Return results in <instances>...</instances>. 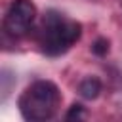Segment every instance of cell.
<instances>
[{
	"mask_svg": "<svg viewBox=\"0 0 122 122\" xmlns=\"http://www.w3.org/2000/svg\"><path fill=\"white\" fill-rule=\"evenodd\" d=\"M82 34V25L55 10L44 13L40 30H38V44L46 55H61L65 53L74 42H78Z\"/></svg>",
	"mask_w": 122,
	"mask_h": 122,
	"instance_id": "1",
	"label": "cell"
},
{
	"mask_svg": "<svg viewBox=\"0 0 122 122\" xmlns=\"http://www.w3.org/2000/svg\"><path fill=\"white\" fill-rule=\"evenodd\" d=\"M61 103V93L57 86L50 80L32 82L19 97V111L25 120L42 122L51 118Z\"/></svg>",
	"mask_w": 122,
	"mask_h": 122,
	"instance_id": "2",
	"label": "cell"
},
{
	"mask_svg": "<svg viewBox=\"0 0 122 122\" xmlns=\"http://www.w3.org/2000/svg\"><path fill=\"white\" fill-rule=\"evenodd\" d=\"M34 19H36V6L30 0H13L4 17V30L10 36L19 38L30 30Z\"/></svg>",
	"mask_w": 122,
	"mask_h": 122,
	"instance_id": "3",
	"label": "cell"
},
{
	"mask_svg": "<svg viewBox=\"0 0 122 122\" xmlns=\"http://www.w3.org/2000/svg\"><path fill=\"white\" fill-rule=\"evenodd\" d=\"M78 92H80V95L84 99H95L99 95V92H101V82L97 78H93V76L84 78L80 82V86H78Z\"/></svg>",
	"mask_w": 122,
	"mask_h": 122,
	"instance_id": "4",
	"label": "cell"
},
{
	"mask_svg": "<svg viewBox=\"0 0 122 122\" xmlns=\"http://www.w3.org/2000/svg\"><path fill=\"white\" fill-rule=\"evenodd\" d=\"M92 50H93V53H97V55H105V53L109 51V40H105V38L95 40V44L92 46Z\"/></svg>",
	"mask_w": 122,
	"mask_h": 122,
	"instance_id": "5",
	"label": "cell"
},
{
	"mask_svg": "<svg viewBox=\"0 0 122 122\" xmlns=\"http://www.w3.org/2000/svg\"><path fill=\"white\" fill-rule=\"evenodd\" d=\"M65 118H67V120H72V118H86V111L82 109V105H72Z\"/></svg>",
	"mask_w": 122,
	"mask_h": 122,
	"instance_id": "6",
	"label": "cell"
},
{
	"mask_svg": "<svg viewBox=\"0 0 122 122\" xmlns=\"http://www.w3.org/2000/svg\"><path fill=\"white\" fill-rule=\"evenodd\" d=\"M120 2H122V0H120Z\"/></svg>",
	"mask_w": 122,
	"mask_h": 122,
	"instance_id": "7",
	"label": "cell"
}]
</instances>
